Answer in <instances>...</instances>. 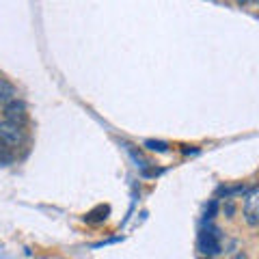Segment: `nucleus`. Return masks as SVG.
I'll return each mask as SVG.
<instances>
[{"mask_svg": "<svg viewBox=\"0 0 259 259\" xmlns=\"http://www.w3.org/2000/svg\"><path fill=\"white\" fill-rule=\"evenodd\" d=\"M197 248L201 255H207V257H214L221 253V233H218V229H209V227L207 229H201Z\"/></svg>", "mask_w": 259, "mask_h": 259, "instance_id": "obj_1", "label": "nucleus"}, {"mask_svg": "<svg viewBox=\"0 0 259 259\" xmlns=\"http://www.w3.org/2000/svg\"><path fill=\"white\" fill-rule=\"evenodd\" d=\"M0 143L9 149H15V147H22L24 143V130L22 125L18 123H11V121L3 119L0 121Z\"/></svg>", "mask_w": 259, "mask_h": 259, "instance_id": "obj_2", "label": "nucleus"}, {"mask_svg": "<svg viewBox=\"0 0 259 259\" xmlns=\"http://www.w3.org/2000/svg\"><path fill=\"white\" fill-rule=\"evenodd\" d=\"M244 221L250 227L259 225V188H253L244 194V207H242Z\"/></svg>", "mask_w": 259, "mask_h": 259, "instance_id": "obj_3", "label": "nucleus"}, {"mask_svg": "<svg viewBox=\"0 0 259 259\" xmlns=\"http://www.w3.org/2000/svg\"><path fill=\"white\" fill-rule=\"evenodd\" d=\"M5 119L11 121V123H18V125H24L28 121V112H26V106L24 102L20 100H13L5 106Z\"/></svg>", "mask_w": 259, "mask_h": 259, "instance_id": "obj_4", "label": "nucleus"}, {"mask_svg": "<svg viewBox=\"0 0 259 259\" xmlns=\"http://www.w3.org/2000/svg\"><path fill=\"white\" fill-rule=\"evenodd\" d=\"M15 87L9 82V80H5V78H0V106H7L9 102H13L15 100Z\"/></svg>", "mask_w": 259, "mask_h": 259, "instance_id": "obj_5", "label": "nucleus"}, {"mask_svg": "<svg viewBox=\"0 0 259 259\" xmlns=\"http://www.w3.org/2000/svg\"><path fill=\"white\" fill-rule=\"evenodd\" d=\"M123 147L130 151V156H132L134 158V162H136V166H141V168H147V164H149V162L147 160H145L143 158V153L141 151H136L134 147H132V145H127V143H123Z\"/></svg>", "mask_w": 259, "mask_h": 259, "instance_id": "obj_6", "label": "nucleus"}, {"mask_svg": "<svg viewBox=\"0 0 259 259\" xmlns=\"http://www.w3.org/2000/svg\"><path fill=\"white\" fill-rule=\"evenodd\" d=\"M145 147H147L149 151H160V153L168 151V145L162 143V141H147V143H145Z\"/></svg>", "mask_w": 259, "mask_h": 259, "instance_id": "obj_7", "label": "nucleus"}, {"mask_svg": "<svg viewBox=\"0 0 259 259\" xmlns=\"http://www.w3.org/2000/svg\"><path fill=\"white\" fill-rule=\"evenodd\" d=\"M238 3H240V5H248V3H250V0H238Z\"/></svg>", "mask_w": 259, "mask_h": 259, "instance_id": "obj_8", "label": "nucleus"}]
</instances>
